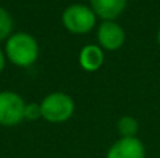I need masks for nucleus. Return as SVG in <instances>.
Here are the masks:
<instances>
[{"label":"nucleus","instance_id":"obj_1","mask_svg":"<svg viewBox=\"0 0 160 158\" xmlns=\"http://www.w3.org/2000/svg\"><path fill=\"white\" fill-rule=\"evenodd\" d=\"M4 53L7 60L14 66L30 67L39 56V45L28 32H16L6 39Z\"/></svg>","mask_w":160,"mask_h":158},{"label":"nucleus","instance_id":"obj_2","mask_svg":"<svg viewBox=\"0 0 160 158\" xmlns=\"http://www.w3.org/2000/svg\"><path fill=\"white\" fill-rule=\"evenodd\" d=\"M39 104L42 118L49 123H63L75 112V101L65 92H51Z\"/></svg>","mask_w":160,"mask_h":158},{"label":"nucleus","instance_id":"obj_3","mask_svg":"<svg viewBox=\"0 0 160 158\" xmlns=\"http://www.w3.org/2000/svg\"><path fill=\"white\" fill-rule=\"evenodd\" d=\"M97 22V16L91 7L84 4H70L62 13V24L75 35L88 34Z\"/></svg>","mask_w":160,"mask_h":158},{"label":"nucleus","instance_id":"obj_4","mask_svg":"<svg viewBox=\"0 0 160 158\" xmlns=\"http://www.w3.org/2000/svg\"><path fill=\"white\" fill-rule=\"evenodd\" d=\"M25 102L14 91H0V125L6 128L17 126L24 120Z\"/></svg>","mask_w":160,"mask_h":158},{"label":"nucleus","instance_id":"obj_5","mask_svg":"<svg viewBox=\"0 0 160 158\" xmlns=\"http://www.w3.org/2000/svg\"><path fill=\"white\" fill-rule=\"evenodd\" d=\"M97 41L102 50H117L125 42V31L115 21H102L97 28Z\"/></svg>","mask_w":160,"mask_h":158},{"label":"nucleus","instance_id":"obj_6","mask_svg":"<svg viewBox=\"0 0 160 158\" xmlns=\"http://www.w3.org/2000/svg\"><path fill=\"white\" fill-rule=\"evenodd\" d=\"M145 146L138 137H121L107 151L105 158H145Z\"/></svg>","mask_w":160,"mask_h":158},{"label":"nucleus","instance_id":"obj_7","mask_svg":"<svg viewBox=\"0 0 160 158\" xmlns=\"http://www.w3.org/2000/svg\"><path fill=\"white\" fill-rule=\"evenodd\" d=\"M128 0H90V7L102 21H114L122 14Z\"/></svg>","mask_w":160,"mask_h":158},{"label":"nucleus","instance_id":"obj_8","mask_svg":"<svg viewBox=\"0 0 160 158\" xmlns=\"http://www.w3.org/2000/svg\"><path fill=\"white\" fill-rule=\"evenodd\" d=\"M104 63V52L98 45H86L79 53V64L83 70L93 73Z\"/></svg>","mask_w":160,"mask_h":158},{"label":"nucleus","instance_id":"obj_9","mask_svg":"<svg viewBox=\"0 0 160 158\" xmlns=\"http://www.w3.org/2000/svg\"><path fill=\"white\" fill-rule=\"evenodd\" d=\"M117 130L121 137H136L139 130V123L133 116H122L117 122Z\"/></svg>","mask_w":160,"mask_h":158},{"label":"nucleus","instance_id":"obj_10","mask_svg":"<svg viewBox=\"0 0 160 158\" xmlns=\"http://www.w3.org/2000/svg\"><path fill=\"white\" fill-rule=\"evenodd\" d=\"M13 30V20L6 8L0 6V41H4L11 35Z\"/></svg>","mask_w":160,"mask_h":158},{"label":"nucleus","instance_id":"obj_11","mask_svg":"<svg viewBox=\"0 0 160 158\" xmlns=\"http://www.w3.org/2000/svg\"><path fill=\"white\" fill-rule=\"evenodd\" d=\"M42 118L41 115V104L31 102L25 104L24 106V120H37Z\"/></svg>","mask_w":160,"mask_h":158},{"label":"nucleus","instance_id":"obj_12","mask_svg":"<svg viewBox=\"0 0 160 158\" xmlns=\"http://www.w3.org/2000/svg\"><path fill=\"white\" fill-rule=\"evenodd\" d=\"M6 60H7V58H6V53H4V50L0 48V73L4 70V67H6Z\"/></svg>","mask_w":160,"mask_h":158},{"label":"nucleus","instance_id":"obj_13","mask_svg":"<svg viewBox=\"0 0 160 158\" xmlns=\"http://www.w3.org/2000/svg\"><path fill=\"white\" fill-rule=\"evenodd\" d=\"M158 44H159V46H160V28H159V31H158Z\"/></svg>","mask_w":160,"mask_h":158}]
</instances>
